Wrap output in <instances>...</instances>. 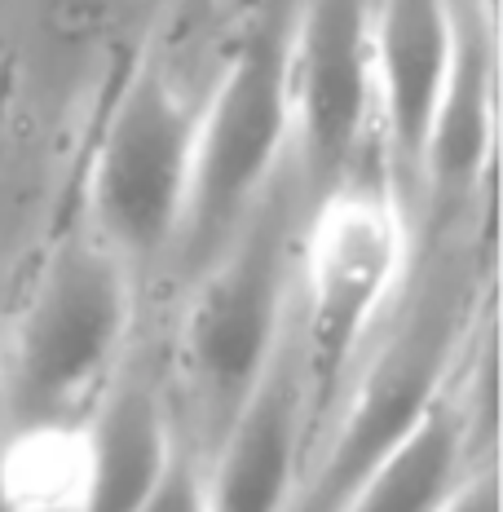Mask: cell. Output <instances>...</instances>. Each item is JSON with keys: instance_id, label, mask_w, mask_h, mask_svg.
Here are the masks:
<instances>
[{"instance_id": "obj_1", "label": "cell", "mask_w": 503, "mask_h": 512, "mask_svg": "<svg viewBox=\"0 0 503 512\" xmlns=\"http://www.w3.org/2000/svg\"><path fill=\"white\" fill-rule=\"evenodd\" d=\"M296 243L292 212L270 186L230 239L203 265L181 305L173 371L181 407L190 411V451L208 455L256 380L287 345Z\"/></svg>"}, {"instance_id": "obj_2", "label": "cell", "mask_w": 503, "mask_h": 512, "mask_svg": "<svg viewBox=\"0 0 503 512\" xmlns=\"http://www.w3.org/2000/svg\"><path fill=\"white\" fill-rule=\"evenodd\" d=\"M137 318L133 265L84 226L31 279L0 345L5 429L84 424L120 376Z\"/></svg>"}, {"instance_id": "obj_3", "label": "cell", "mask_w": 503, "mask_h": 512, "mask_svg": "<svg viewBox=\"0 0 503 512\" xmlns=\"http://www.w3.org/2000/svg\"><path fill=\"white\" fill-rule=\"evenodd\" d=\"M301 274V367L314 402V437L323 411L358 367V349L389 309H398L411 274V226L393 177L353 173L314 199V217L296 243Z\"/></svg>"}, {"instance_id": "obj_4", "label": "cell", "mask_w": 503, "mask_h": 512, "mask_svg": "<svg viewBox=\"0 0 503 512\" xmlns=\"http://www.w3.org/2000/svg\"><path fill=\"white\" fill-rule=\"evenodd\" d=\"M473 287L437 279L411 292L402 318L367 354L362 371L340 384V411L331 437L309 455L301 490L287 512H340L384 451L420 424V415L455 380L459 358L473 340Z\"/></svg>"}, {"instance_id": "obj_5", "label": "cell", "mask_w": 503, "mask_h": 512, "mask_svg": "<svg viewBox=\"0 0 503 512\" xmlns=\"http://www.w3.org/2000/svg\"><path fill=\"white\" fill-rule=\"evenodd\" d=\"M287 155V18L270 14L234 40L212 93L195 106L190 204L177 239L190 265H203L230 239V230L274 186Z\"/></svg>"}, {"instance_id": "obj_6", "label": "cell", "mask_w": 503, "mask_h": 512, "mask_svg": "<svg viewBox=\"0 0 503 512\" xmlns=\"http://www.w3.org/2000/svg\"><path fill=\"white\" fill-rule=\"evenodd\" d=\"M195 106L155 58L115 93L89 159V230L128 265L155 261L181 239L195 164Z\"/></svg>"}, {"instance_id": "obj_7", "label": "cell", "mask_w": 503, "mask_h": 512, "mask_svg": "<svg viewBox=\"0 0 503 512\" xmlns=\"http://www.w3.org/2000/svg\"><path fill=\"white\" fill-rule=\"evenodd\" d=\"M287 111L309 199L362 173L358 159L376 128L371 0H305L287 18Z\"/></svg>"}, {"instance_id": "obj_8", "label": "cell", "mask_w": 503, "mask_h": 512, "mask_svg": "<svg viewBox=\"0 0 503 512\" xmlns=\"http://www.w3.org/2000/svg\"><path fill=\"white\" fill-rule=\"evenodd\" d=\"M314 446V402L301 354L287 340L226 433L203 455L208 512H287Z\"/></svg>"}, {"instance_id": "obj_9", "label": "cell", "mask_w": 503, "mask_h": 512, "mask_svg": "<svg viewBox=\"0 0 503 512\" xmlns=\"http://www.w3.org/2000/svg\"><path fill=\"white\" fill-rule=\"evenodd\" d=\"M459 36L455 0H371V71L384 173L415 181L424 133L446 84Z\"/></svg>"}, {"instance_id": "obj_10", "label": "cell", "mask_w": 503, "mask_h": 512, "mask_svg": "<svg viewBox=\"0 0 503 512\" xmlns=\"http://www.w3.org/2000/svg\"><path fill=\"white\" fill-rule=\"evenodd\" d=\"M89 477L80 512H142L181 446V424L164 384L142 367H120L84 420Z\"/></svg>"}, {"instance_id": "obj_11", "label": "cell", "mask_w": 503, "mask_h": 512, "mask_svg": "<svg viewBox=\"0 0 503 512\" xmlns=\"http://www.w3.org/2000/svg\"><path fill=\"white\" fill-rule=\"evenodd\" d=\"M490 23L495 14L486 9L477 18L459 9L455 58L424 133L415 181L428 186V195L442 208L473 204L495 164V36H490Z\"/></svg>"}, {"instance_id": "obj_12", "label": "cell", "mask_w": 503, "mask_h": 512, "mask_svg": "<svg viewBox=\"0 0 503 512\" xmlns=\"http://www.w3.org/2000/svg\"><path fill=\"white\" fill-rule=\"evenodd\" d=\"M481 460H495V455H481L473 446L468 415L459 407L451 380L442 398L420 415V424L371 464V473L358 482L340 512H437L468 477V468Z\"/></svg>"}, {"instance_id": "obj_13", "label": "cell", "mask_w": 503, "mask_h": 512, "mask_svg": "<svg viewBox=\"0 0 503 512\" xmlns=\"http://www.w3.org/2000/svg\"><path fill=\"white\" fill-rule=\"evenodd\" d=\"M0 468L18 512H80L89 477L84 424H27L0 433Z\"/></svg>"}, {"instance_id": "obj_14", "label": "cell", "mask_w": 503, "mask_h": 512, "mask_svg": "<svg viewBox=\"0 0 503 512\" xmlns=\"http://www.w3.org/2000/svg\"><path fill=\"white\" fill-rule=\"evenodd\" d=\"M142 512H208V499H203V460L190 451L186 437H181L173 464L164 468V477H159L151 499L142 504Z\"/></svg>"}, {"instance_id": "obj_15", "label": "cell", "mask_w": 503, "mask_h": 512, "mask_svg": "<svg viewBox=\"0 0 503 512\" xmlns=\"http://www.w3.org/2000/svg\"><path fill=\"white\" fill-rule=\"evenodd\" d=\"M437 512H499V468L495 460H481L468 468V477L451 490Z\"/></svg>"}, {"instance_id": "obj_16", "label": "cell", "mask_w": 503, "mask_h": 512, "mask_svg": "<svg viewBox=\"0 0 503 512\" xmlns=\"http://www.w3.org/2000/svg\"><path fill=\"white\" fill-rule=\"evenodd\" d=\"M0 512H18L14 499H9V486H5V468H0Z\"/></svg>"}]
</instances>
